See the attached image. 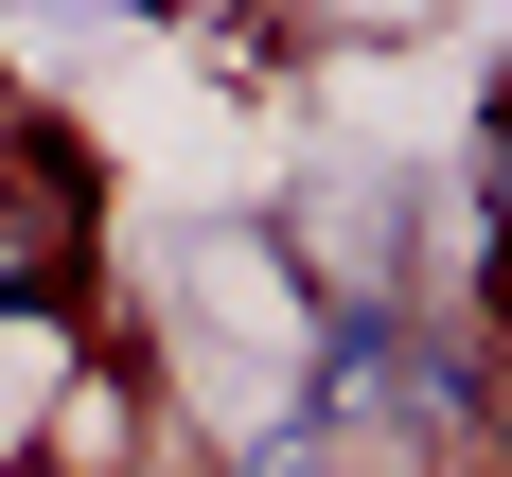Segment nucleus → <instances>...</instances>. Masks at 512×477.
<instances>
[{"instance_id": "2", "label": "nucleus", "mask_w": 512, "mask_h": 477, "mask_svg": "<svg viewBox=\"0 0 512 477\" xmlns=\"http://www.w3.org/2000/svg\"><path fill=\"white\" fill-rule=\"evenodd\" d=\"M389 177H371V159H318L301 177V230H318V283H336V318H389Z\"/></svg>"}, {"instance_id": "3", "label": "nucleus", "mask_w": 512, "mask_h": 477, "mask_svg": "<svg viewBox=\"0 0 512 477\" xmlns=\"http://www.w3.org/2000/svg\"><path fill=\"white\" fill-rule=\"evenodd\" d=\"M477 212H495V248H512V142H477Z\"/></svg>"}, {"instance_id": "1", "label": "nucleus", "mask_w": 512, "mask_h": 477, "mask_svg": "<svg viewBox=\"0 0 512 477\" xmlns=\"http://www.w3.org/2000/svg\"><path fill=\"white\" fill-rule=\"evenodd\" d=\"M89 283V159L71 124H0V301H71Z\"/></svg>"}]
</instances>
